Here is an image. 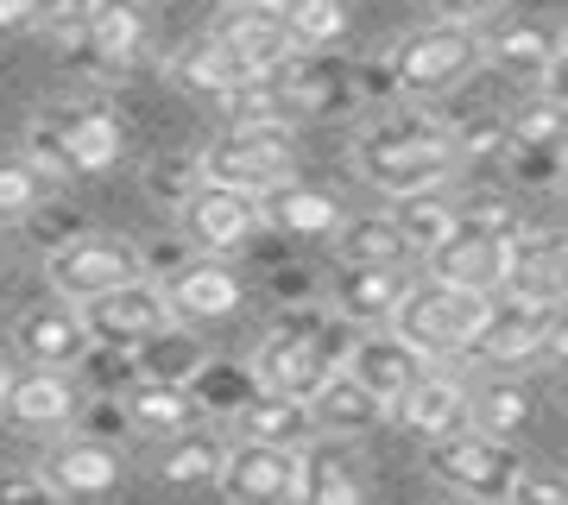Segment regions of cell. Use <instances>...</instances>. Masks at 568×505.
I'll use <instances>...</instances> for the list:
<instances>
[{
	"mask_svg": "<svg viewBox=\"0 0 568 505\" xmlns=\"http://www.w3.org/2000/svg\"><path fill=\"white\" fill-rule=\"evenodd\" d=\"M32 20V0H0V32H20Z\"/></svg>",
	"mask_w": 568,
	"mask_h": 505,
	"instance_id": "cell-47",
	"label": "cell"
},
{
	"mask_svg": "<svg viewBox=\"0 0 568 505\" xmlns=\"http://www.w3.org/2000/svg\"><path fill=\"white\" fill-rule=\"evenodd\" d=\"M164 297H171V316L178 323H227L234 310L246 303V284L234 265H222V253H209V260H183L164 272Z\"/></svg>",
	"mask_w": 568,
	"mask_h": 505,
	"instance_id": "cell-15",
	"label": "cell"
},
{
	"mask_svg": "<svg viewBox=\"0 0 568 505\" xmlns=\"http://www.w3.org/2000/svg\"><path fill=\"white\" fill-rule=\"evenodd\" d=\"M222 7H284V0H222Z\"/></svg>",
	"mask_w": 568,
	"mask_h": 505,
	"instance_id": "cell-48",
	"label": "cell"
},
{
	"mask_svg": "<svg viewBox=\"0 0 568 505\" xmlns=\"http://www.w3.org/2000/svg\"><path fill=\"white\" fill-rule=\"evenodd\" d=\"M499 291L518 297V303H537V310H562L568 303V265H562V253H556V241L537 234V228H525L518 246H511V272H506Z\"/></svg>",
	"mask_w": 568,
	"mask_h": 505,
	"instance_id": "cell-25",
	"label": "cell"
},
{
	"mask_svg": "<svg viewBox=\"0 0 568 505\" xmlns=\"http://www.w3.org/2000/svg\"><path fill=\"white\" fill-rule=\"evenodd\" d=\"M222 499H304V448L291 443H234L222 467Z\"/></svg>",
	"mask_w": 568,
	"mask_h": 505,
	"instance_id": "cell-13",
	"label": "cell"
},
{
	"mask_svg": "<svg viewBox=\"0 0 568 505\" xmlns=\"http://www.w3.org/2000/svg\"><path fill=\"white\" fill-rule=\"evenodd\" d=\"M429 474H436V486L462 493V499H511L525 462H518L511 436H493V430H480V424H462V430H448V436L429 443Z\"/></svg>",
	"mask_w": 568,
	"mask_h": 505,
	"instance_id": "cell-7",
	"label": "cell"
},
{
	"mask_svg": "<svg viewBox=\"0 0 568 505\" xmlns=\"http://www.w3.org/2000/svg\"><path fill=\"white\" fill-rule=\"evenodd\" d=\"M448 133H455L462 164H487L511 152V114H462V121H448Z\"/></svg>",
	"mask_w": 568,
	"mask_h": 505,
	"instance_id": "cell-40",
	"label": "cell"
},
{
	"mask_svg": "<svg viewBox=\"0 0 568 505\" xmlns=\"http://www.w3.org/2000/svg\"><path fill=\"white\" fill-rule=\"evenodd\" d=\"M278 95L291 108V121H310V114H347L361 108V70L335 51H297V58L278 70Z\"/></svg>",
	"mask_w": 568,
	"mask_h": 505,
	"instance_id": "cell-10",
	"label": "cell"
},
{
	"mask_svg": "<svg viewBox=\"0 0 568 505\" xmlns=\"http://www.w3.org/2000/svg\"><path fill=\"white\" fill-rule=\"evenodd\" d=\"M44 190H51V171L32 152H7L0 159V222H32Z\"/></svg>",
	"mask_w": 568,
	"mask_h": 505,
	"instance_id": "cell-35",
	"label": "cell"
},
{
	"mask_svg": "<svg viewBox=\"0 0 568 505\" xmlns=\"http://www.w3.org/2000/svg\"><path fill=\"white\" fill-rule=\"evenodd\" d=\"M410 265H347L335 260V279H328V310H342L354 329L392 323V310L405 303L410 291Z\"/></svg>",
	"mask_w": 568,
	"mask_h": 505,
	"instance_id": "cell-18",
	"label": "cell"
},
{
	"mask_svg": "<svg viewBox=\"0 0 568 505\" xmlns=\"http://www.w3.org/2000/svg\"><path fill=\"white\" fill-rule=\"evenodd\" d=\"M265 222L278 228V234H297V241H323V234H342L347 209L342 196H328L316 183H278V190H265Z\"/></svg>",
	"mask_w": 568,
	"mask_h": 505,
	"instance_id": "cell-28",
	"label": "cell"
},
{
	"mask_svg": "<svg viewBox=\"0 0 568 505\" xmlns=\"http://www.w3.org/2000/svg\"><path fill=\"white\" fill-rule=\"evenodd\" d=\"M455 171H462L455 140L405 145V152H373V159H361V178L373 183V190H386L392 202L417 196V190H448V178H455Z\"/></svg>",
	"mask_w": 568,
	"mask_h": 505,
	"instance_id": "cell-21",
	"label": "cell"
},
{
	"mask_svg": "<svg viewBox=\"0 0 568 505\" xmlns=\"http://www.w3.org/2000/svg\"><path fill=\"white\" fill-rule=\"evenodd\" d=\"M392 424L410 430L417 443H436V436H448V430L474 424V385H467L455 366L429 361V366H424V380H417L405 398L392 404Z\"/></svg>",
	"mask_w": 568,
	"mask_h": 505,
	"instance_id": "cell-14",
	"label": "cell"
},
{
	"mask_svg": "<svg viewBox=\"0 0 568 505\" xmlns=\"http://www.w3.org/2000/svg\"><path fill=\"white\" fill-rule=\"evenodd\" d=\"M133 361H140V373H152V380H183V385H196L209 373V354H203V342L190 335V323L159 329L152 342L133 347Z\"/></svg>",
	"mask_w": 568,
	"mask_h": 505,
	"instance_id": "cell-34",
	"label": "cell"
},
{
	"mask_svg": "<svg viewBox=\"0 0 568 505\" xmlns=\"http://www.w3.org/2000/svg\"><path fill=\"white\" fill-rule=\"evenodd\" d=\"M511 499L518 505H562L568 499V481H556V474H518V486H511Z\"/></svg>",
	"mask_w": 568,
	"mask_h": 505,
	"instance_id": "cell-43",
	"label": "cell"
},
{
	"mask_svg": "<svg viewBox=\"0 0 568 505\" xmlns=\"http://www.w3.org/2000/svg\"><path fill=\"white\" fill-rule=\"evenodd\" d=\"M537 361L556 366V373H568V310H556V323H549L544 347H537Z\"/></svg>",
	"mask_w": 568,
	"mask_h": 505,
	"instance_id": "cell-44",
	"label": "cell"
},
{
	"mask_svg": "<svg viewBox=\"0 0 568 505\" xmlns=\"http://www.w3.org/2000/svg\"><path fill=\"white\" fill-rule=\"evenodd\" d=\"M474 424L493 430V436H518V430L530 424L525 380H487V385H474Z\"/></svg>",
	"mask_w": 568,
	"mask_h": 505,
	"instance_id": "cell-39",
	"label": "cell"
},
{
	"mask_svg": "<svg viewBox=\"0 0 568 505\" xmlns=\"http://www.w3.org/2000/svg\"><path fill=\"white\" fill-rule=\"evenodd\" d=\"M89 20H95V0H32L26 32H39V39H51V44H82Z\"/></svg>",
	"mask_w": 568,
	"mask_h": 505,
	"instance_id": "cell-41",
	"label": "cell"
},
{
	"mask_svg": "<svg viewBox=\"0 0 568 505\" xmlns=\"http://www.w3.org/2000/svg\"><path fill=\"white\" fill-rule=\"evenodd\" d=\"M549 241H556V253H562V265H568V234H549Z\"/></svg>",
	"mask_w": 568,
	"mask_h": 505,
	"instance_id": "cell-50",
	"label": "cell"
},
{
	"mask_svg": "<svg viewBox=\"0 0 568 505\" xmlns=\"http://www.w3.org/2000/svg\"><path fill=\"white\" fill-rule=\"evenodd\" d=\"M44 279L63 303H89L102 291H121V284L145 279V253L121 234H70L44 253Z\"/></svg>",
	"mask_w": 568,
	"mask_h": 505,
	"instance_id": "cell-8",
	"label": "cell"
},
{
	"mask_svg": "<svg viewBox=\"0 0 568 505\" xmlns=\"http://www.w3.org/2000/svg\"><path fill=\"white\" fill-rule=\"evenodd\" d=\"M511 159H568V108L549 89L511 108Z\"/></svg>",
	"mask_w": 568,
	"mask_h": 505,
	"instance_id": "cell-33",
	"label": "cell"
},
{
	"mask_svg": "<svg viewBox=\"0 0 568 505\" xmlns=\"http://www.w3.org/2000/svg\"><path fill=\"white\" fill-rule=\"evenodd\" d=\"M562 411H568V380H562Z\"/></svg>",
	"mask_w": 568,
	"mask_h": 505,
	"instance_id": "cell-51",
	"label": "cell"
},
{
	"mask_svg": "<svg viewBox=\"0 0 568 505\" xmlns=\"http://www.w3.org/2000/svg\"><path fill=\"white\" fill-rule=\"evenodd\" d=\"M556 190H562V202H568V159H562V171H556Z\"/></svg>",
	"mask_w": 568,
	"mask_h": 505,
	"instance_id": "cell-49",
	"label": "cell"
},
{
	"mask_svg": "<svg viewBox=\"0 0 568 505\" xmlns=\"http://www.w3.org/2000/svg\"><path fill=\"white\" fill-rule=\"evenodd\" d=\"M549 323H556V310H537V303H518V297H506V291H499L487 329L474 335V347H467L462 361L467 366H518V361H537V347H544Z\"/></svg>",
	"mask_w": 568,
	"mask_h": 505,
	"instance_id": "cell-19",
	"label": "cell"
},
{
	"mask_svg": "<svg viewBox=\"0 0 568 505\" xmlns=\"http://www.w3.org/2000/svg\"><path fill=\"white\" fill-rule=\"evenodd\" d=\"M0 385H7V361H0Z\"/></svg>",
	"mask_w": 568,
	"mask_h": 505,
	"instance_id": "cell-52",
	"label": "cell"
},
{
	"mask_svg": "<svg viewBox=\"0 0 568 505\" xmlns=\"http://www.w3.org/2000/svg\"><path fill=\"white\" fill-rule=\"evenodd\" d=\"M347 342H354V323L342 310H284L278 323L260 335L253 347V380L265 392H284V398H316L328 385V373L347 361Z\"/></svg>",
	"mask_w": 568,
	"mask_h": 505,
	"instance_id": "cell-1",
	"label": "cell"
},
{
	"mask_svg": "<svg viewBox=\"0 0 568 505\" xmlns=\"http://www.w3.org/2000/svg\"><path fill=\"white\" fill-rule=\"evenodd\" d=\"M310 411H316V430H323V436H335V443H354V436H366V430H379L392 417V404L379 398L366 380H354L347 366H335V373H328V385L310 398Z\"/></svg>",
	"mask_w": 568,
	"mask_h": 505,
	"instance_id": "cell-23",
	"label": "cell"
},
{
	"mask_svg": "<svg viewBox=\"0 0 568 505\" xmlns=\"http://www.w3.org/2000/svg\"><path fill=\"white\" fill-rule=\"evenodd\" d=\"M82 316H89V329H95V347H133L152 342L159 329H171L178 316H171V297H164V284H121V291H102V297L82 303Z\"/></svg>",
	"mask_w": 568,
	"mask_h": 505,
	"instance_id": "cell-11",
	"label": "cell"
},
{
	"mask_svg": "<svg viewBox=\"0 0 568 505\" xmlns=\"http://www.w3.org/2000/svg\"><path fill=\"white\" fill-rule=\"evenodd\" d=\"M342 366L354 373V380L373 385L386 404H398L410 385L424 380L429 354H424V347H410L392 323H373V329H354V342H347V361Z\"/></svg>",
	"mask_w": 568,
	"mask_h": 505,
	"instance_id": "cell-16",
	"label": "cell"
},
{
	"mask_svg": "<svg viewBox=\"0 0 568 505\" xmlns=\"http://www.w3.org/2000/svg\"><path fill=\"white\" fill-rule=\"evenodd\" d=\"M234 436L246 443H291V448H310L323 430H316V411L304 398H284V392H253V398L234 404Z\"/></svg>",
	"mask_w": 568,
	"mask_h": 505,
	"instance_id": "cell-26",
	"label": "cell"
},
{
	"mask_svg": "<svg viewBox=\"0 0 568 505\" xmlns=\"http://www.w3.org/2000/svg\"><path fill=\"white\" fill-rule=\"evenodd\" d=\"M82 417V392L70 366H26L0 385V424L7 430H63Z\"/></svg>",
	"mask_w": 568,
	"mask_h": 505,
	"instance_id": "cell-12",
	"label": "cell"
},
{
	"mask_svg": "<svg viewBox=\"0 0 568 505\" xmlns=\"http://www.w3.org/2000/svg\"><path fill=\"white\" fill-rule=\"evenodd\" d=\"M291 127L297 121H227L215 140L203 145V178L234 183V190H278V183L297 178V145H291Z\"/></svg>",
	"mask_w": 568,
	"mask_h": 505,
	"instance_id": "cell-6",
	"label": "cell"
},
{
	"mask_svg": "<svg viewBox=\"0 0 568 505\" xmlns=\"http://www.w3.org/2000/svg\"><path fill=\"white\" fill-rule=\"evenodd\" d=\"M171 82H178L183 95L215 101V108H222L241 82H253V70H246L222 39H196V44H183V51H171Z\"/></svg>",
	"mask_w": 568,
	"mask_h": 505,
	"instance_id": "cell-29",
	"label": "cell"
},
{
	"mask_svg": "<svg viewBox=\"0 0 568 505\" xmlns=\"http://www.w3.org/2000/svg\"><path fill=\"white\" fill-rule=\"evenodd\" d=\"M392 82H398V95L410 101H436L448 89H462L480 63H487V32L467 20H429L417 32L392 44Z\"/></svg>",
	"mask_w": 568,
	"mask_h": 505,
	"instance_id": "cell-4",
	"label": "cell"
},
{
	"mask_svg": "<svg viewBox=\"0 0 568 505\" xmlns=\"http://www.w3.org/2000/svg\"><path fill=\"white\" fill-rule=\"evenodd\" d=\"M544 89H549V95H556V101H562V108H568V44H562V58L549 63V77H544Z\"/></svg>",
	"mask_w": 568,
	"mask_h": 505,
	"instance_id": "cell-46",
	"label": "cell"
},
{
	"mask_svg": "<svg viewBox=\"0 0 568 505\" xmlns=\"http://www.w3.org/2000/svg\"><path fill=\"white\" fill-rule=\"evenodd\" d=\"M335 260H347V265H417L424 253L410 246L398 215H347L342 234H335Z\"/></svg>",
	"mask_w": 568,
	"mask_h": 505,
	"instance_id": "cell-31",
	"label": "cell"
},
{
	"mask_svg": "<svg viewBox=\"0 0 568 505\" xmlns=\"http://www.w3.org/2000/svg\"><path fill=\"white\" fill-rule=\"evenodd\" d=\"M304 499L354 505V499H366V481L354 474L347 455H335V448H304Z\"/></svg>",
	"mask_w": 568,
	"mask_h": 505,
	"instance_id": "cell-38",
	"label": "cell"
},
{
	"mask_svg": "<svg viewBox=\"0 0 568 505\" xmlns=\"http://www.w3.org/2000/svg\"><path fill=\"white\" fill-rule=\"evenodd\" d=\"M121 417L133 430H145V436H178V430L203 424V398H196V385H183V380H152V373H140L121 392Z\"/></svg>",
	"mask_w": 568,
	"mask_h": 505,
	"instance_id": "cell-24",
	"label": "cell"
},
{
	"mask_svg": "<svg viewBox=\"0 0 568 505\" xmlns=\"http://www.w3.org/2000/svg\"><path fill=\"white\" fill-rule=\"evenodd\" d=\"M13 347H20L26 366H70L77 373L95 347V329L82 316V303H58V310H26L20 329H13Z\"/></svg>",
	"mask_w": 568,
	"mask_h": 505,
	"instance_id": "cell-20",
	"label": "cell"
},
{
	"mask_svg": "<svg viewBox=\"0 0 568 505\" xmlns=\"http://www.w3.org/2000/svg\"><path fill=\"white\" fill-rule=\"evenodd\" d=\"M297 51H335L347 39V0H284L278 7Z\"/></svg>",
	"mask_w": 568,
	"mask_h": 505,
	"instance_id": "cell-36",
	"label": "cell"
},
{
	"mask_svg": "<svg viewBox=\"0 0 568 505\" xmlns=\"http://www.w3.org/2000/svg\"><path fill=\"white\" fill-rule=\"evenodd\" d=\"M260 222H265V202L253 190H234V183H215V178H203L178 202V234L196 253H234V246L260 234Z\"/></svg>",
	"mask_w": 568,
	"mask_h": 505,
	"instance_id": "cell-9",
	"label": "cell"
},
{
	"mask_svg": "<svg viewBox=\"0 0 568 505\" xmlns=\"http://www.w3.org/2000/svg\"><path fill=\"white\" fill-rule=\"evenodd\" d=\"M556 58H562V32H549L537 20H506L487 32V63L518 82H544Z\"/></svg>",
	"mask_w": 568,
	"mask_h": 505,
	"instance_id": "cell-30",
	"label": "cell"
},
{
	"mask_svg": "<svg viewBox=\"0 0 568 505\" xmlns=\"http://www.w3.org/2000/svg\"><path fill=\"white\" fill-rule=\"evenodd\" d=\"M82 51L108 70H126V63L145 58V13L133 0H95V20L82 32Z\"/></svg>",
	"mask_w": 568,
	"mask_h": 505,
	"instance_id": "cell-32",
	"label": "cell"
},
{
	"mask_svg": "<svg viewBox=\"0 0 568 505\" xmlns=\"http://www.w3.org/2000/svg\"><path fill=\"white\" fill-rule=\"evenodd\" d=\"M26 152L51 171V178H102L126 159V127L108 108H58L32 121Z\"/></svg>",
	"mask_w": 568,
	"mask_h": 505,
	"instance_id": "cell-5",
	"label": "cell"
},
{
	"mask_svg": "<svg viewBox=\"0 0 568 505\" xmlns=\"http://www.w3.org/2000/svg\"><path fill=\"white\" fill-rule=\"evenodd\" d=\"M429 7H436V20H487L493 7H499V0H429Z\"/></svg>",
	"mask_w": 568,
	"mask_h": 505,
	"instance_id": "cell-45",
	"label": "cell"
},
{
	"mask_svg": "<svg viewBox=\"0 0 568 505\" xmlns=\"http://www.w3.org/2000/svg\"><path fill=\"white\" fill-rule=\"evenodd\" d=\"M0 499H32V505H51V499H63L58 493V481L51 474H32V467H13V474H0Z\"/></svg>",
	"mask_w": 568,
	"mask_h": 505,
	"instance_id": "cell-42",
	"label": "cell"
},
{
	"mask_svg": "<svg viewBox=\"0 0 568 505\" xmlns=\"http://www.w3.org/2000/svg\"><path fill=\"white\" fill-rule=\"evenodd\" d=\"M209 39H222L253 77H278L284 63L297 58V39H291L278 7H222V20L209 26Z\"/></svg>",
	"mask_w": 568,
	"mask_h": 505,
	"instance_id": "cell-17",
	"label": "cell"
},
{
	"mask_svg": "<svg viewBox=\"0 0 568 505\" xmlns=\"http://www.w3.org/2000/svg\"><path fill=\"white\" fill-rule=\"evenodd\" d=\"M398 228L410 234V246L417 253H429V246H443L448 234H455V222H462V209L443 196V190H417V196H398Z\"/></svg>",
	"mask_w": 568,
	"mask_h": 505,
	"instance_id": "cell-37",
	"label": "cell"
},
{
	"mask_svg": "<svg viewBox=\"0 0 568 505\" xmlns=\"http://www.w3.org/2000/svg\"><path fill=\"white\" fill-rule=\"evenodd\" d=\"M525 222L506 202H467L455 234L424 253V272L443 284H467V291H499L511 272V246H518Z\"/></svg>",
	"mask_w": 568,
	"mask_h": 505,
	"instance_id": "cell-3",
	"label": "cell"
},
{
	"mask_svg": "<svg viewBox=\"0 0 568 505\" xmlns=\"http://www.w3.org/2000/svg\"><path fill=\"white\" fill-rule=\"evenodd\" d=\"M227 436L209 424H190L178 436H164V455H159V481L178 486V493H196V486H222V467H227Z\"/></svg>",
	"mask_w": 568,
	"mask_h": 505,
	"instance_id": "cell-27",
	"label": "cell"
},
{
	"mask_svg": "<svg viewBox=\"0 0 568 505\" xmlns=\"http://www.w3.org/2000/svg\"><path fill=\"white\" fill-rule=\"evenodd\" d=\"M499 291H467V284H443V279H417L405 291V303L392 310V329L405 335L410 347H424L429 361H462L474 335L487 329Z\"/></svg>",
	"mask_w": 568,
	"mask_h": 505,
	"instance_id": "cell-2",
	"label": "cell"
},
{
	"mask_svg": "<svg viewBox=\"0 0 568 505\" xmlns=\"http://www.w3.org/2000/svg\"><path fill=\"white\" fill-rule=\"evenodd\" d=\"M44 474L58 481L63 499H108L126 481V462H121V448L102 443V436H70L63 448L44 455Z\"/></svg>",
	"mask_w": 568,
	"mask_h": 505,
	"instance_id": "cell-22",
	"label": "cell"
}]
</instances>
